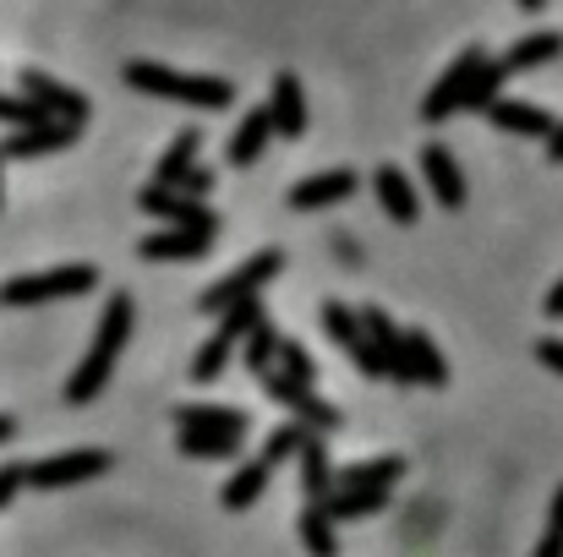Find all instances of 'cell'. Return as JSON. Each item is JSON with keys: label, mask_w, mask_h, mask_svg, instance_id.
Instances as JSON below:
<instances>
[{"label": "cell", "mask_w": 563, "mask_h": 557, "mask_svg": "<svg viewBox=\"0 0 563 557\" xmlns=\"http://www.w3.org/2000/svg\"><path fill=\"white\" fill-rule=\"evenodd\" d=\"M132 323H137L132 296H126V290H121V296H110V307H104V318H99V334H93V345H88L82 367L66 377V404H88V399H99V393H104L110 371H115L121 350H126V339H132Z\"/></svg>", "instance_id": "obj_1"}, {"label": "cell", "mask_w": 563, "mask_h": 557, "mask_svg": "<svg viewBox=\"0 0 563 557\" xmlns=\"http://www.w3.org/2000/svg\"><path fill=\"white\" fill-rule=\"evenodd\" d=\"M126 88L154 93V99H176L187 110H230L235 104V88L224 77H191V71L159 66V60H132L126 66Z\"/></svg>", "instance_id": "obj_2"}, {"label": "cell", "mask_w": 563, "mask_h": 557, "mask_svg": "<svg viewBox=\"0 0 563 557\" xmlns=\"http://www.w3.org/2000/svg\"><path fill=\"white\" fill-rule=\"evenodd\" d=\"M93 285H99V268H93V263H66V268H49V274H22V279H5V285H0V307L66 301V296H88Z\"/></svg>", "instance_id": "obj_3"}, {"label": "cell", "mask_w": 563, "mask_h": 557, "mask_svg": "<svg viewBox=\"0 0 563 557\" xmlns=\"http://www.w3.org/2000/svg\"><path fill=\"white\" fill-rule=\"evenodd\" d=\"M285 268V257L274 252V246H263V252H252L241 268H230L219 285H208L202 296H197V312H213V318H224L230 307H241V301H257V290L274 279Z\"/></svg>", "instance_id": "obj_4"}, {"label": "cell", "mask_w": 563, "mask_h": 557, "mask_svg": "<svg viewBox=\"0 0 563 557\" xmlns=\"http://www.w3.org/2000/svg\"><path fill=\"white\" fill-rule=\"evenodd\" d=\"M482 66H487V49H482V44L460 49V55H454V66H449V71L438 77V88L427 93V104H421V121H427V126L449 121V115L465 104V93H471V77H476Z\"/></svg>", "instance_id": "obj_5"}, {"label": "cell", "mask_w": 563, "mask_h": 557, "mask_svg": "<svg viewBox=\"0 0 563 557\" xmlns=\"http://www.w3.org/2000/svg\"><path fill=\"white\" fill-rule=\"evenodd\" d=\"M110 470V454L104 448H71V454H55V459H38L22 470V487H38V492H55V487H77L88 476H104Z\"/></svg>", "instance_id": "obj_6"}, {"label": "cell", "mask_w": 563, "mask_h": 557, "mask_svg": "<svg viewBox=\"0 0 563 557\" xmlns=\"http://www.w3.org/2000/svg\"><path fill=\"white\" fill-rule=\"evenodd\" d=\"M22 99L38 104V110H44L49 121H60V126H77V132H82V121H88V99H82L77 88L55 82V77L38 71V66H22Z\"/></svg>", "instance_id": "obj_7"}, {"label": "cell", "mask_w": 563, "mask_h": 557, "mask_svg": "<svg viewBox=\"0 0 563 557\" xmlns=\"http://www.w3.org/2000/svg\"><path fill=\"white\" fill-rule=\"evenodd\" d=\"M263 393H268V399H279V404L296 415V426H307L312 437H318V432H340V421H345V415H340V404L318 399L312 388H296V382H285L279 371H263Z\"/></svg>", "instance_id": "obj_8"}, {"label": "cell", "mask_w": 563, "mask_h": 557, "mask_svg": "<svg viewBox=\"0 0 563 557\" xmlns=\"http://www.w3.org/2000/svg\"><path fill=\"white\" fill-rule=\"evenodd\" d=\"M137 202H143V213L165 219V230H187V235H202V241H213V235H219V219H213V208H208V202H191V197H181V191L148 186Z\"/></svg>", "instance_id": "obj_9"}, {"label": "cell", "mask_w": 563, "mask_h": 557, "mask_svg": "<svg viewBox=\"0 0 563 557\" xmlns=\"http://www.w3.org/2000/svg\"><path fill=\"white\" fill-rule=\"evenodd\" d=\"M421 176H427V191L443 202V208H465V170L454 165V154L443 143H427L421 148Z\"/></svg>", "instance_id": "obj_10"}, {"label": "cell", "mask_w": 563, "mask_h": 557, "mask_svg": "<svg viewBox=\"0 0 563 557\" xmlns=\"http://www.w3.org/2000/svg\"><path fill=\"white\" fill-rule=\"evenodd\" d=\"M268 121H274V132H279V137H301V132H307V93H301L296 71H279V77H274Z\"/></svg>", "instance_id": "obj_11"}, {"label": "cell", "mask_w": 563, "mask_h": 557, "mask_svg": "<svg viewBox=\"0 0 563 557\" xmlns=\"http://www.w3.org/2000/svg\"><path fill=\"white\" fill-rule=\"evenodd\" d=\"M373 191H377V202H383V213H388L394 224H416V219H421V197H416V186H410L405 170L383 165L373 176Z\"/></svg>", "instance_id": "obj_12"}, {"label": "cell", "mask_w": 563, "mask_h": 557, "mask_svg": "<svg viewBox=\"0 0 563 557\" xmlns=\"http://www.w3.org/2000/svg\"><path fill=\"white\" fill-rule=\"evenodd\" d=\"M487 121H493L498 132H515V137H553V126H559L542 104H526V99H498V104L487 110Z\"/></svg>", "instance_id": "obj_13"}, {"label": "cell", "mask_w": 563, "mask_h": 557, "mask_svg": "<svg viewBox=\"0 0 563 557\" xmlns=\"http://www.w3.org/2000/svg\"><path fill=\"white\" fill-rule=\"evenodd\" d=\"M176 426L181 432H208V437H246V415L235 404H181Z\"/></svg>", "instance_id": "obj_14"}, {"label": "cell", "mask_w": 563, "mask_h": 557, "mask_svg": "<svg viewBox=\"0 0 563 557\" xmlns=\"http://www.w3.org/2000/svg\"><path fill=\"white\" fill-rule=\"evenodd\" d=\"M356 191V170H323V176H307L285 191L290 208H329V202H345Z\"/></svg>", "instance_id": "obj_15"}, {"label": "cell", "mask_w": 563, "mask_h": 557, "mask_svg": "<svg viewBox=\"0 0 563 557\" xmlns=\"http://www.w3.org/2000/svg\"><path fill=\"white\" fill-rule=\"evenodd\" d=\"M559 55H563V33H531V38H520V44H509L498 55V71L504 77H520V71H537V66H548Z\"/></svg>", "instance_id": "obj_16"}, {"label": "cell", "mask_w": 563, "mask_h": 557, "mask_svg": "<svg viewBox=\"0 0 563 557\" xmlns=\"http://www.w3.org/2000/svg\"><path fill=\"white\" fill-rule=\"evenodd\" d=\"M71 137H77V126L44 121V126H33V132H11V137L0 143V159H38V154H55V148H66Z\"/></svg>", "instance_id": "obj_17"}, {"label": "cell", "mask_w": 563, "mask_h": 557, "mask_svg": "<svg viewBox=\"0 0 563 557\" xmlns=\"http://www.w3.org/2000/svg\"><path fill=\"white\" fill-rule=\"evenodd\" d=\"M399 476H405V459H399V454H383V459L340 470V476H334V492H388Z\"/></svg>", "instance_id": "obj_18"}, {"label": "cell", "mask_w": 563, "mask_h": 557, "mask_svg": "<svg viewBox=\"0 0 563 557\" xmlns=\"http://www.w3.org/2000/svg\"><path fill=\"white\" fill-rule=\"evenodd\" d=\"M137 252H143L148 263H197V257H208V252H213V241L187 235V230H159V235L137 241Z\"/></svg>", "instance_id": "obj_19"}, {"label": "cell", "mask_w": 563, "mask_h": 557, "mask_svg": "<svg viewBox=\"0 0 563 557\" xmlns=\"http://www.w3.org/2000/svg\"><path fill=\"white\" fill-rule=\"evenodd\" d=\"M197 148H202V132H197V126L176 132V137H170V148H165V154H159V165H154V186L176 191V186L187 181V170L197 165Z\"/></svg>", "instance_id": "obj_20"}, {"label": "cell", "mask_w": 563, "mask_h": 557, "mask_svg": "<svg viewBox=\"0 0 563 557\" xmlns=\"http://www.w3.org/2000/svg\"><path fill=\"white\" fill-rule=\"evenodd\" d=\"M268 481H274V470L263 465V459H252V465H241L230 481H224V492H219V503L230 509V514H246L263 492H268Z\"/></svg>", "instance_id": "obj_21"}, {"label": "cell", "mask_w": 563, "mask_h": 557, "mask_svg": "<svg viewBox=\"0 0 563 557\" xmlns=\"http://www.w3.org/2000/svg\"><path fill=\"white\" fill-rule=\"evenodd\" d=\"M405 367H410V382H427V388H443L449 382V367H443L438 345L427 339V328H410L405 334Z\"/></svg>", "instance_id": "obj_22"}, {"label": "cell", "mask_w": 563, "mask_h": 557, "mask_svg": "<svg viewBox=\"0 0 563 557\" xmlns=\"http://www.w3.org/2000/svg\"><path fill=\"white\" fill-rule=\"evenodd\" d=\"M268 137H274V121H268V104H263V110H252V115L241 121V132L230 137V165H235V170L257 165L263 148H268Z\"/></svg>", "instance_id": "obj_23"}, {"label": "cell", "mask_w": 563, "mask_h": 557, "mask_svg": "<svg viewBox=\"0 0 563 557\" xmlns=\"http://www.w3.org/2000/svg\"><path fill=\"white\" fill-rule=\"evenodd\" d=\"M296 459H301V492H307V503H323L334 492V459H329L323 437H307V448Z\"/></svg>", "instance_id": "obj_24"}, {"label": "cell", "mask_w": 563, "mask_h": 557, "mask_svg": "<svg viewBox=\"0 0 563 557\" xmlns=\"http://www.w3.org/2000/svg\"><path fill=\"white\" fill-rule=\"evenodd\" d=\"M296 536H301V547L312 557H340V525L323 514V503H307L296 514Z\"/></svg>", "instance_id": "obj_25"}, {"label": "cell", "mask_w": 563, "mask_h": 557, "mask_svg": "<svg viewBox=\"0 0 563 557\" xmlns=\"http://www.w3.org/2000/svg\"><path fill=\"white\" fill-rule=\"evenodd\" d=\"M323 334H329V339H334L345 356H351V350L367 339V334H362V318H356L345 301H323Z\"/></svg>", "instance_id": "obj_26"}, {"label": "cell", "mask_w": 563, "mask_h": 557, "mask_svg": "<svg viewBox=\"0 0 563 557\" xmlns=\"http://www.w3.org/2000/svg\"><path fill=\"white\" fill-rule=\"evenodd\" d=\"M383 503H388V492H329L323 498V514L340 525V520H367Z\"/></svg>", "instance_id": "obj_27"}, {"label": "cell", "mask_w": 563, "mask_h": 557, "mask_svg": "<svg viewBox=\"0 0 563 557\" xmlns=\"http://www.w3.org/2000/svg\"><path fill=\"white\" fill-rule=\"evenodd\" d=\"M279 345H285V339H279V328L263 318V323L246 334V371H257V377H263V371H274V361H279Z\"/></svg>", "instance_id": "obj_28"}, {"label": "cell", "mask_w": 563, "mask_h": 557, "mask_svg": "<svg viewBox=\"0 0 563 557\" xmlns=\"http://www.w3.org/2000/svg\"><path fill=\"white\" fill-rule=\"evenodd\" d=\"M230 350H235V339H224L219 328H213V339L191 356V382H213V377H224V367H230Z\"/></svg>", "instance_id": "obj_29"}, {"label": "cell", "mask_w": 563, "mask_h": 557, "mask_svg": "<svg viewBox=\"0 0 563 557\" xmlns=\"http://www.w3.org/2000/svg\"><path fill=\"white\" fill-rule=\"evenodd\" d=\"M307 437H312L307 426H296V421H285V426H274V432H268V443H263V454H257V459H263V465L274 470L279 459H296V454L307 448Z\"/></svg>", "instance_id": "obj_30"}, {"label": "cell", "mask_w": 563, "mask_h": 557, "mask_svg": "<svg viewBox=\"0 0 563 557\" xmlns=\"http://www.w3.org/2000/svg\"><path fill=\"white\" fill-rule=\"evenodd\" d=\"M498 88H504V71H498V60L487 55V66L471 77V93H465V104H460V110H482V115H487V110L498 104Z\"/></svg>", "instance_id": "obj_31"}, {"label": "cell", "mask_w": 563, "mask_h": 557, "mask_svg": "<svg viewBox=\"0 0 563 557\" xmlns=\"http://www.w3.org/2000/svg\"><path fill=\"white\" fill-rule=\"evenodd\" d=\"M176 448H181L187 459H235L241 437H208V432H181V437H176Z\"/></svg>", "instance_id": "obj_32"}, {"label": "cell", "mask_w": 563, "mask_h": 557, "mask_svg": "<svg viewBox=\"0 0 563 557\" xmlns=\"http://www.w3.org/2000/svg\"><path fill=\"white\" fill-rule=\"evenodd\" d=\"M274 367H279V377H285V382H296V388H312V377H318L312 356H307L296 339H285V345H279V361H274Z\"/></svg>", "instance_id": "obj_33"}, {"label": "cell", "mask_w": 563, "mask_h": 557, "mask_svg": "<svg viewBox=\"0 0 563 557\" xmlns=\"http://www.w3.org/2000/svg\"><path fill=\"white\" fill-rule=\"evenodd\" d=\"M0 121H5V126H16V132H33V126H44L49 115H44L38 104H27V99H11V93H0Z\"/></svg>", "instance_id": "obj_34"}, {"label": "cell", "mask_w": 563, "mask_h": 557, "mask_svg": "<svg viewBox=\"0 0 563 557\" xmlns=\"http://www.w3.org/2000/svg\"><path fill=\"white\" fill-rule=\"evenodd\" d=\"M181 197H191V202H202V191H213V170H202V165H191L187 170V181L176 186Z\"/></svg>", "instance_id": "obj_35"}, {"label": "cell", "mask_w": 563, "mask_h": 557, "mask_svg": "<svg viewBox=\"0 0 563 557\" xmlns=\"http://www.w3.org/2000/svg\"><path fill=\"white\" fill-rule=\"evenodd\" d=\"M351 361H356V371H362V377H388V371H383V356H377L367 339H362V345L351 350Z\"/></svg>", "instance_id": "obj_36"}, {"label": "cell", "mask_w": 563, "mask_h": 557, "mask_svg": "<svg viewBox=\"0 0 563 557\" xmlns=\"http://www.w3.org/2000/svg\"><path fill=\"white\" fill-rule=\"evenodd\" d=\"M16 487H22V470H16V465H5V470H0V509L16 498Z\"/></svg>", "instance_id": "obj_37"}, {"label": "cell", "mask_w": 563, "mask_h": 557, "mask_svg": "<svg viewBox=\"0 0 563 557\" xmlns=\"http://www.w3.org/2000/svg\"><path fill=\"white\" fill-rule=\"evenodd\" d=\"M537 361H542V367H553V371H563V345L559 339H542V345H537Z\"/></svg>", "instance_id": "obj_38"}, {"label": "cell", "mask_w": 563, "mask_h": 557, "mask_svg": "<svg viewBox=\"0 0 563 557\" xmlns=\"http://www.w3.org/2000/svg\"><path fill=\"white\" fill-rule=\"evenodd\" d=\"M548 531H553V536H563V487L553 492V509H548Z\"/></svg>", "instance_id": "obj_39"}, {"label": "cell", "mask_w": 563, "mask_h": 557, "mask_svg": "<svg viewBox=\"0 0 563 557\" xmlns=\"http://www.w3.org/2000/svg\"><path fill=\"white\" fill-rule=\"evenodd\" d=\"M537 557H563V536H553V531H548V536L537 542Z\"/></svg>", "instance_id": "obj_40"}, {"label": "cell", "mask_w": 563, "mask_h": 557, "mask_svg": "<svg viewBox=\"0 0 563 557\" xmlns=\"http://www.w3.org/2000/svg\"><path fill=\"white\" fill-rule=\"evenodd\" d=\"M542 307H548V318H563V279L548 290V301H542Z\"/></svg>", "instance_id": "obj_41"}, {"label": "cell", "mask_w": 563, "mask_h": 557, "mask_svg": "<svg viewBox=\"0 0 563 557\" xmlns=\"http://www.w3.org/2000/svg\"><path fill=\"white\" fill-rule=\"evenodd\" d=\"M548 159H553V165H563V121L553 126V137H548Z\"/></svg>", "instance_id": "obj_42"}, {"label": "cell", "mask_w": 563, "mask_h": 557, "mask_svg": "<svg viewBox=\"0 0 563 557\" xmlns=\"http://www.w3.org/2000/svg\"><path fill=\"white\" fill-rule=\"evenodd\" d=\"M11 432H16V421H11V415H0V443H5Z\"/></svg>", "instance_id": "obj_43"}]
</instances>
